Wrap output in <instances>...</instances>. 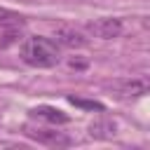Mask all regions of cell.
<instances>
[{
    "label": "cell",
    "mask_w": 150,
    "mask_h": 150,
    "mask_svg": "<svg viewBox=\"0 0 150 150\" xmlns=\"http://www.w3.org/2000/svg\"><path fill=\"white\" fill-rule=\"evenodd\" d=\"M19 56L33 68H54L61 61V47L45 35H28L19 45Z\"/></svg>",
    "instance_id": "6da1fadb"
},
{
    "label": "cell",
    "mask_w": 150,
    "mask_h": 150,
    "mask_svg": "<svg viewBox=\"0 0 150 150\" xmlns=\"http://www.w3.org/2000/svg\"><path fill=\"white\" fill-rule=\"evenodd\" d=\"M87 28H89V33H94L101 40H112V38H117L122 33V19H117V16H103V19L89 21Z\"/></svg>",
    "instance_id": "7a4b0ae2"
},
{
    "label": "cell",
    "mask_w": 150,
    "mask_h": 150,
    "mask_svg": "<svg viewBox=\"0 0 150 150\" xmlns=\"http://www.w3.org/2000/svg\"><path fill=\"white\" fill-rule=\"evenodd\" d=\"M54 42L59 45V47H68V49H82V47H87V38L80 33V30H75V28H68V26H61V28H56V33H54Z\"/></svg>",
    "instance_id": "3957f363"
},
{
    "label": "cell",
    "mask_w": 150,
    "mask_h": 150,
    "mask_svg": "<svg viewBox=\"0 0 150 150\" xmlns=\"http://www.w3.org/2000/svg\"><path fill=\"white\" fill-rule=\"evenodd\" d=\"M28 112H30V117H38V120H45V122H52V124H66L70 120L63 110H59L54 105H35Z\"/></svg>",
    "instance_id": "277c9868"
},
{
    "label": "cell",
    "mask_w": 150,
    "mask_h": 150,
    "mask_svg": "<svg viewBox=\"0 0 150 150\" xmlns=\"http://www.w3.org/2000/svg\"><path fill=\"white\" fill-rule=\"evenodd\" d=\"M28 136H33L35 141H40L45 145H52V148H68L70 145V138L66 134H61V131H42V129H38V131H28Z\"/></svg>",
    "instance_id": "5b68a950"
},
{
    "label": "cell",
    "mask_w": 150,
    "mask_h": 150,
    "mask_svg": "<svg viewBox=\"0 0 150 150\" xmlns=\"http://www.w3.org/2000/svg\"><path fill=\"white\" fill-rule=\"evenodd\" d=\"M115 91L120 94V96H124V98H129V96H143L145 91H148V82L145 80H120V82H115Z\"/></svg>",
    "instance_id": "8992f818"
},
{
    "label": "cell",
    "mask_w": 150,
    "mask_h": 150,
    "mask_svg": "<svg viewBox=\"0 0 150 150\" xmlns=\"http://www.w3.org/2000/svg\"><path fill=\"white\" fill-rule=\"evenodd\" d=\"M89 136H94V138H110V136H115V122H110V120L91 122L89 124Z\"/></svg>",
    "instance_id": "52a82bcc"
},
{
    "label": "cell",
    "mask_w": 150,
    "mask_h": 150,
    "mask_svg": "<svg viewBox=\"0 0 150 150\" xmlns=\"http://www.w3.org/2000/svg\"><path fill=\"white\" fill-rule=\"evenodd\" d=\"M23 23H26V19H23L19 12H12V9L0 7V30H7V28H21Z\"/></svg>",
    "instance_id": "ba28073f"
},
{
    "label": "cell",
    "mask_w": 150,
    "mask_h": 150,
    "mask_svg": "<svg viewBox=\"0 0 150 150\" xmlns=\"http://www.w3.org/2000/svg\"><path fill=\"white\" fill-rule=\"evenodd\" d=\"M68 101L77 108H84V110H98V112L105 110V105L98 103V101H87V98H80V96H68Z\"/></svg>",
    "instance_id": "9c48e42d"
},
{
    "label": "cell",
    "mask_w": 150,
    "mask_h": 150,
    "mask_svg": "<svg viewBox=\"0 0 150 150\" xmlns=\"http://www.w3.org/2000/svg\"><path fill=\"white\" fill-rule=\"evenodd\" d=\"M19 30L21 28H7V30H0V47H9L14 42H19Z\"/></svg>",
    "instance_id": "30bf717a"
},
{
    "label": "cell",
    "mask_w": 150,
    "mask_h": 150,
    "mask_svg": "<svg viewBox=\"0 0 150 150\" xmlns=\"http://www.w3.org/2000/svg\"><path fill=\"white\" fill-rule=\"evenodd\" d=\"M70 68H77V70H82V68H87V61H80V59H70Z\"/></svg>",
    "instance_id": "8fae6325"
}]
</instances>
